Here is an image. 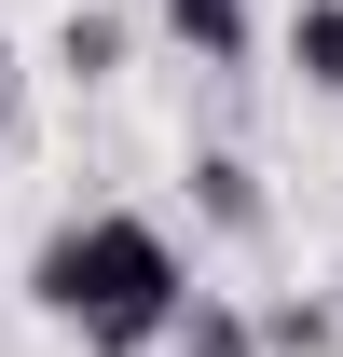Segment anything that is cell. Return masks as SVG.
<instances>
[{"mask_svg": "<svg viewBox=\"0 0 343 357\" xmlns=\"http://www.w3.org/2000/svg\"><path fill=\"white\" fill-rule=\"evenodd\" d=\"M28 303L55 330H83V357H151L192 303V275H178L165 220H137V206H96V220H55L42 261H28Z\"/></svg>", "mask_w": 343, "mask_h": 357, "instance_id": "obj_1", "label": "cell"}, {"mask_svg": "<svg viewBox=\"0 0 343 357\" xmlns=\"http://www.w3.org/2000/svg\"><path fill=\"white\" fill-rule=\"evenodd\" d=\"M165 357H275V344H261V316H247V303L192 289V303H178V330H165Z\"/></svg>", "mask_w": 343, "mask_h": 357, "instance_id": "obj_2", "label": "cell"}, {"mask_svg": "<svg viewBox=\"0 0 343 357\" xmlns=\"http://www.w3.org/2000/svg\"><path fill=\"white\" fill-rule=\"evenodd\" d=\"M165 42L206 55V69H234V55H247V0H165Z\"/></svg>", "mask_w": 343, "mask_h": 357, "instance_id": "obj_3", "label": "cell"}, {"mask_svg": "<svg viewBox=\"0 0 343 357\" xmlns=\"http://www.w3.org/2000/svg\"><path fill=\"white\" fill-rule=\"evenodd\" d=\"M289 69L316 96H343V0H302V14H289Z\"/></svg>", "mask_w": 343, "mask_h": 357, "instance_id": "obj_4", "label": "cell"}, {"mask_svg": "<svg viewBox=\"0 0 343 357\" xmlns=\"http://www.w3.org/2000/svg\"><path fill=\"white\" fill-rule=\"evenodd\" d=\"M192 206H206L220 234H261V178L234 165V151H206V165H192Z\"/></svg>", "mask_w": 343, "mask_h": 357, "instance_id": "obj_5", "label": "cell"}, {"mask_svg": "<svg viewBox=\"0 0 343 357\" xmlns=\"http://www.w3.org/2000/svg\"><path fill=\"white\" fill-rule=\"evenodd\" d=\"M55 55H69L83 83H110V69H124V14H69V42H55Z\"/></svg>", "mask_w": 343, "mask_h": 357, "instance_id": "obj_6", "label": "cell"}, {"mask_svg": "<svg viewBox=\"0 0 343 357\" xmlns=\"http://www.w3.org/2000/svg\"><path fill=\"white\" fill-rule=\"evenodd\" d=\"M261 344H275V357H330V316H316V303H275V316H261Z\"/></svg>", "mask_w": 343, "mask_h": 357, "instance_id": "obj_7", "label": "cell"}, {"mask_svg": "<svg viewBox=\"0 0 343 357\" xmlns=\"http://www.w3.org/2000/svg\"><path fill=\"white\" fill-rule=\"evenodd\" d=\"M0 124H14V42H0Z\"/></svg>", "mask_w": 343, "mask_h": 357, "instance_id": "obj_8", "label": "cell"}]
</instances>
